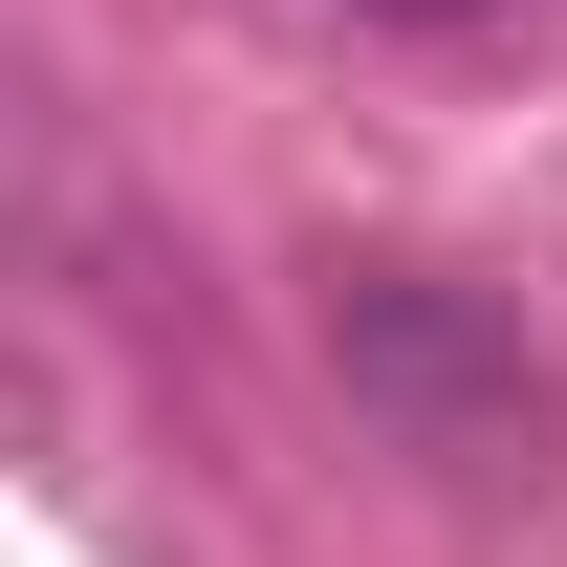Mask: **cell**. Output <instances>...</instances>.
I'll return each instance as SVG.
<instances>
[{"mask_svg": "<svg viewBox=\"0 0 567 567\" xmlns=\"http://www.w3.org/2000/svg\"><path fill=\"white\" fill-rule=\"evenodd\" d=\"M328 371H350V415L393 436V458H436V481H546V350L502 328L481 284H436V262H328Z\"/></svg>", "mask_w": 567, "mask_h": 567, "instance_id": "cell-1", "label": "cell"}, {"mask_svg": "<svg viewBox=\"0 0 567 567\" xmlns=\"http://www.w3.org/2000/svg\"><path fill=\"white\" fill-rule=\"evenodd\" d=\"M328 22H481V0H328Z\"/></svg>", "mask_w": 567, "mask_h": 567, "instance_id": "cell-2", "label": "cell"}]
</instances>
